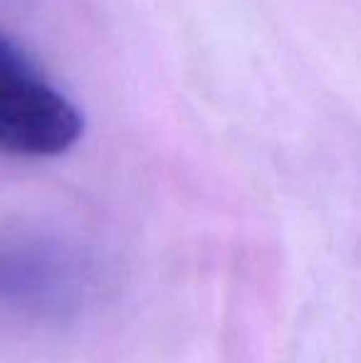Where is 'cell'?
Masks as SVG:
<instances>
[{
	"label": "cell",
	"mask_w": 361,
	"mask_h": 363,
	"mask_svg": "<svg viewBox=\"0 0 361 363\" xmlns=\"http://www.w3.org/2000/svg\"><path fill=\"white\" fill-rule=\"evenodd\" d=\"M104 287L101 262L74 240L43 228L0 230V309L28 321L77 319Z\"/></svg>",
	"instance_id": "1"
},
{
	"label": "cell",
	"mask_w": 361,
	"mask_h": 363,
	"mask_svg": "<svg viewBox=\"0 0 361 363\" xmlns=\"http://www.w3.org/2000/svg\"><path fill=\"white\" fill-rule=\"evenodd\" d=\"M84 119L28 55L0 35V153L50 158L79 141Z\"/></svg>",
	"instance_id": "2"
}]
</instances>
